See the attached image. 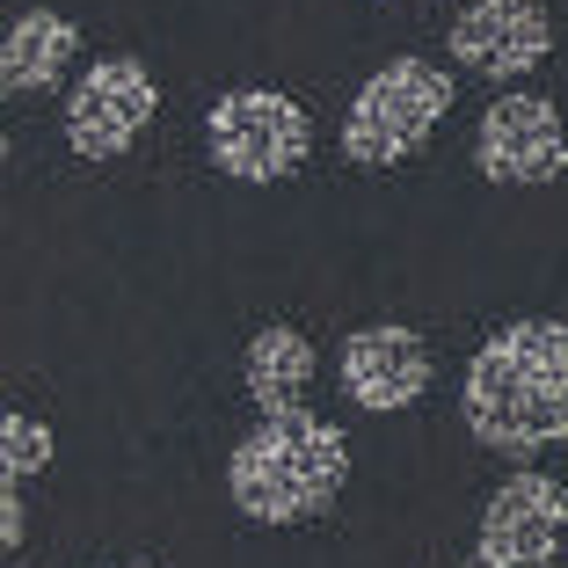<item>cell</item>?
Instances as JSON below:
<instances>
[{"label": "cell", "mask_w": 568, "mask_h": 568, "mask_svg": "<svg viewBox=\"0 0 568 568\" xmlns=\"http://www.w3.org/2000/svg\"><path fill=\"white\" fill-rule=\"evenodd\" d=\"M161 118V81H153L146 59L118 51V59H95V67L73 81L67 95V146L81 161H118L139 146V132Z\"/></svg>", "instance_id": "obj_5"}, {"label": "cell", "mask_w": 568, "mask_h": 568, "mask_svg": "<svg viewBox=\"0 0 568 568\" xmlns=\"http://www.w3.org/2000/svg\"><path fill=\"white\" fill-rule=\"evenodd\" d=\"M452 118V73L430 59H394L351 95L343 118V153L357 168H394L430 146V132Z\"/></svg>", "instance_id": "obj_3"}, {"label": "cell", "mask_w": 568, "mask_h": 568, "mask_svg": "<svg viewBox=\"0 0 568 568\" xmlns=\"http://www.w3.org/2000/svg\"><path fill=\"white\" fill-rule=\"evenodd\" d=\"M335 379H343V394H351L357 408H372V416L416 408L423 394H430V343H423L416 328H402V321H372V328H357L351 343H343Z\"/></svg>", "instance_id": "obj_8"}, {"label": "cell", "mask_w": 568, "mask_h": 568, "mask_svg": "<svg viewBox=\"0 0 568 568\" xmlns=\"http://www.w3.org/2000/svg\"><path fill=\"white\" fill-rule=\"evenodd\" d=\"M204 146L234 183H284L314 153V118L277 88H226L204 118Z\"/></svg>", "instance_id": "obj_4"}, {"label": "cell", "mask_w": 568, "mask_h": 568, "mask_svg": "<svg viewBox=\"0 0 568 568\" xmlns=\"http://www.w3.org/2000/svg\"><path fill=\"white\" fill-rule=\"evenodd\" d=\"M306 386H314V343H306L300 328H263L248 343V402L263 408V416H292V408H306Z\"/></svg>", "instance_id": "obj_11"}, {"label": "cell", "mask_w": 568, "mask_h": 568, "mask_svg": "<svg viewBox=\"0 0 568 568\" xmlns=\"http://www.w3.org/2000/svg\"><path fill=\"white\" fill-rule=\"evenodd\" d=\"M474 161H481L488 183L503 190H539L568 175V124L547 95L532 88H503L481 110V132H474Z\"/></svg>", "instance_id": "obj_6"}, {"label": "cell", "mask_w": 568, "mask_h": 568, "mask_svg": "<svg viewBox=\"0 0 568 568\" xmlns=\"http://www.w3.org/2000/svg\"><path fill=\"white\" fill-rule=\"evenodd\" d=\"M561 539H568V488L539 467H518L481 503V539L474 547L525 554V561H561Z\"/></svg>", "instance_id": "obj_9"}, {"label": "cell", "mask_w": 568, "mask_h": 568, "mask_svg": "<svg viewBox=\"0 0 568 568\" xmlns=\"http://www.w3.org/2000/svg\"><path fill=\"white\" fill-rule=\"evenodd\" d=\"M73 59H81V30L51 8H30L0 37V95H44V88L67 81Z\"/></svg>", "instance_id": "obj_10"}, {"label": "cell", "mask_w": 568, "mask_h": 568, "mask_svg": "<svg viewBox=\"0 0 568 568\" xmlns=\"http://www.w3.org/2000/svg\"><path fill=\"white\" fill-rule=\"evenodd\" d=\"M0 161H8V124H0Z\"/></svg>", "instance_id": "obj_15"}, {"label": "cell", "mask_w": 568, "mask_h": 568, "mask_svg": "<svg viewBox=\"0 0 568 568\" xmlns=\"http://www.w3.org/2000/svg\"><path fill=\"white\" fill-rule=\"evenodd\" d=\"M554 51V16L547 0H467L452 16V59L481 81H525L547 67Z\"/></svg>", "instance_id": "obj_7"}, {"label": "cell", "mask_w": 568, "mask_h": 568, "mask_svg": "<svg viewBox=\"0 0 568 568\" xmlns=\"http://www.w3.org/2000/svg\"><path fill=\"white\" fill-rule=\"evenodd\" d=\"M459 416H467L474 445H488L496 459H518V467L568 445V321L525 314L488 335L467 357Z\"/></svg>", "instance_id": "obj_1"}, {"label": "cell", "mask_w": 568, "mask_h": 568, "mask_svg": "<svg viewBox=\"0 0 568 568\" xmlns=\"http://www.w3.org/2000/svg\"><path fill=\"white\" fill-rule=\"evenodd\" d=\"M343 481H351V437L314 408L263 416L226 459V496L248 525H306L335 510Z\"/></svg>", "instance_id": "obj_2"}, {"label": "cell", "mask_w": 568, "mask_h": 568, "mask_svg": "<svg viewBox=\"0 0 568 568\" xmlns=\"http://www.w3.org/2000/svg\"><path fill=\"white\" fill-rule=\"evenodd\" d=\"M459 568H561V561H525V554H488V547H474Z\"/></svg>", "instance_id": "obj_14"}, {"label": "cell", "mask_w": 568, "mask_h": 568, "mask_svg": "<svg viewBox=\"0 0 568 568\" xmlns=\"http://www.w3.org/2000/svg\"><path fill=\"white\" fill-rule=\"evenodd\" d=\"M22 532H30V510H22V488L0 481V561L22 547Z\"/></svg>", "instance_id": "obj_13"}, {"label": "cell", "mask_w": 568, "mask_h": 568, "mask_svg": "<svg viewBox=\"0 0 568 568\" xmlns=\"http://www.w3.org/2000/svg\"><path fill=\"white\" fill-rule=\"evenodd\" d=\"M51 459H59V437H51V423L22 416V408H0V481L22 488V481H37Z\"/></svg>", "instance_id": "obj_12"}, {"label": "cell", "mask_w": 568, "mask_h": 568, "mask_svg": "<svg viewBox=\"0 0 568 568\" xmlns=\"http://www.w3.org/2000/svg\"><path fill=\"white\" fill-rule=\"evenodd\" d=\"M124 568H146V561H124Z\"/></svg>", "instance_id": "obj_16"}]
</instances>
